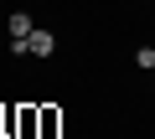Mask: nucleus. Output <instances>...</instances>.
<instances>
[{"label":"nucleus","mask_w":155,"mask_h":139,"mask_svg":"<svg viewBox=\"0 0 155 139\" xmlns=\"http://www.w3.org/2000/svg\"><path fill=\"white\" fill-rule=\"evenodd\" d=\"M150 77H155V67H150Z\"/></svg>","instance_id":"5"},{"label":"nucleus","mask_w":155,"mask_h":139,"mask_svg":"<svg viewBox=\"0 0 155 139\" xmlns=\"http://www.w3.org/2000/svg\"><path fill=\"white\" fill-rule=\"evenodd\" d=\"M57 124H62V113H57V108H36V129H41V139H52V134H57Z\"/></svg>","instance_id":"3"},{"label":"nucleus","mask_w":155,"mask_h":139,"mask_svg":"<svg viewBox=\"0 0 155 139\" xmlns=\"http://www.w3.org/2000/svg\"><path fill=\"white\" fill-rule=\"evenodd\" d=\"M52 52H57V36L52 31H31L26 36V57H52Z\"/></svg>","instance_id":"1"},{"label":"nucleus","mask_w":155,"mask_h":139,"mask_svg":"<svg viewBox=\"0 0 155 139\" xmlns=\"http://www.w3.org/2000/svg\"><path fill=\"white\" fill-rule=\"evenodd\" d=\"M31 31H36V21H31L26 11H16V16H11V41H26Z\"/></svg>","instance_id":"2"},{"label":"nucleus","mask_w":155,"mask_h":139,"mask_svg":"<svg viewBox=\"0 0 155 139\" xmlns=\"http://www.w3.org/2000/svg\"><path fill=\"white\" fill-rule=\"evenodd\" d=\"M134 62H140L145 72H150V67H155V41H150V46H140V52H134Z\"/></svg>","instance_id":"4"}]
</instances>
